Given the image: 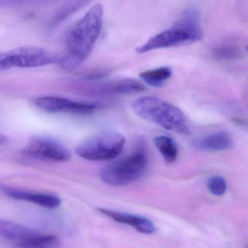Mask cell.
Wrapping results in <instances>:
<instances>
[{"mask_svg": "<svg viewBox=\"0 0 248 248\" xmlns=\"http://www.w3.org/2000/svg\"><path fill=\"white\" fill-rule=\"evenodd\" d=\"M99 211L103 215L112 218L116 222L129 225L130 227H132L137 232L142 234H151L157 231V228L154 223L145 217L132 215V214L120 212V211H113L107 208H99Z\"/></svg>", "mask_w": 248, "mask_h": 248, "instance_id": "cell-11", "label": "cell"}, {"mask_svg": "<svg viewBox=\"0 0 248 248\" xmlns=\"http://www.w3.org/2000/svg\"><path fill=\"white\" fill-rule=\"evenodd\" d=\"M213 56L218 61H234L241 57V52L237 46L223 45L214 48Z\"/></svg>", "mask_w": 248, "mask_h": 248, "instance_id": "cell-16", "label": "cell"}, {"mask_svg": "<svg viewBox=\"0 0 248 248\" xmlns=\"http://www.w3.org/2000/svg\"><path fill=\"white\" fill-rule=\"evenodd\" d=\"M246 49L248 51V46H246Z\"/></svg>", "mask_w": 248, "mask_h": 248, "instance_id": "cell-19", "label": "cell"}, {"mask_svg": "<svg viewBox=\"0 0 248 248\" xmlns=\"http://www.w3.org/2000/svg\"><path fill=\"white\" fill-rule=\"evenodd\" d=\"M34 105L42 111L49 113H74L88 114L97 108L91 103L74 101L55 96H45L35 99Z\"/></svg>", "mask_w": 248, "mask_h": 248, "instance_id": "cell-9", "label": "cell"}, {"mask_svg": "<svg viewBox=\"0 0 248 248\" xmlns=\"http://www.w3.org/2000/svg\"><path fill=\"white\" fill-rule=\"evenodd\" d=\"M110 90L115 94H132L142 93L145 90V87L138 80L125 78L112 84Z\"/></svg>", "mask_w": 248, "mask_h": 248, "instance_id": "cell-15", "label": "cell"}, {"mask_svg": "<svg viewBox=\"0 0 248 248\" xmlns=\"http://www.w3.org/2000/svg\"><path fill=\"white\" fill-rule=\"evenodd\" d=\"M78 1H82L83 3L88 2V1H91V0H78Z\"/></svg>", "mask_w": 248, "mask_h": 248, "instance_id": "cell-18", "label": "cell"}, {"mask_svg": "<svg viewBox=\"0 0 248 248\" xmlns=\"http://www.w3.org/2000/svg\"><path fill=\"white\" fill-rule=\"evenodd\" d=\"M1 190L9 198L16 201H26L44 208L55 209L61 205V199L52 194L31 192L9 186H1Z\"/></svg>", "mask_w": 248, "mask_h": 248, "instance_id": "cell-10", "label": "cell"}, {"mask_svg": "<svg viewBox=\"0 0 248 248\" xmlns=\"http://www.w3.org/2000/svg\"><path fill=\"white\" fill-rule=\"evenodd\" d=\"M154 143L167 163H172L176 161L178 157L177 145L171 137L158 136L154 138Z\"/></svg>", "mask_w": 248, "mask_h": 248, "instance_id": "cell-14", "label": "cell"}, {"mask_svg": "<svg viewBox=\"0 0 248 248\" xmlns=\"http://www.w3.org/2000/svg\"><path fill=\"white\" fill-rule=\"evenodd\" d=\"M132 108L137 116L165 129L189 134L183 112L179 108L158 97H140L132 103Z\"/></svg>", "mask_w": 248, "mask_h": 248, "instance_id": "cell-3", "label": "cell"}, {"mask_svg": "<svg viewBox=\"0 0 248 248\" xmlns=\"http://www.w3.org/2000/svg\"><path fill=\"white\" fill-rule=\"evenodd\" d=\"M0 234L17 248H55L57 246L55 236L7 220L0 221Z\"/></svg>", "mask_w": 248, "mask_h": 248, "instance_id": "cell-7", "label": "cell"}, {"mask_svg": "<svg viewBox=\"0 0 248 248\" xmlns=\"http://www.w3.org/2000/svg\"><path fill=\"white\" fill-rule=\"evenodd\" d=\"M172 71L169 67H161L148 70L139 74L141 79L151 87L160 88L171 77Z\"/></svg>", "mask_w": 248, "mask_h": 248, "instance_id": "cell-13", "label": "cell"}, {"mask_svg": "<svg viewBox=\"0 0 248 248\" xmlns=\"http://www.w3.org/2000/svg\"><path fill=\"white\" fill-rule=\"evenodd\" d=\"M227 182L222 176H215L208 182V188L210 192L215 196H222L227 191Z\"/></svg>", "mask_w": 248, "mask_h": 248, "instance_id": "cell-17", "label": "cell"}, {"mask_svg": "<svg viewBox=\"0 0 248 248\" xmlns=\"http://www.w3.org/2000/svg\"><path fill=\"white\" fill-rule=\"evenodd\" d=\"M148 164L147 150L141 145L128 155L105 166L100 172V179L111 186H126L141 179Z\"/></svg>", "mask_w": 248, "mask_h": 248, "instance_id": "cell-4", "label": "cell"}, {"mask_svg": "<svg viewBox=\"0 0 248 248\" xmlns=\"http://www.w3.org/2000/svg\"><path fill=\"white\" fill-rule=\"evenodd\" d=\"M195 145L202 150L221 151L231 148L234 144L228 133L218 132L197 140Z\"/></svg>", "mask_w": 248, "mask_h": 248, "instance_id": "cell-12", "label": "cell"}, {"mask_svg": "<svg viewBox=\"0 0 248 248\" xmlns=\"http://www.w3.org/2000/svg\"><path fill=\"white\" fill-rule=\"evenodd\" d=\"M22 153L26 157L50 162H65L71 159V151L54 139L34 137L23 147Z\"/></svg>", "mask_w": 248, "mask_h": 248, "instance_id": "cell-8", "label": "cell"}, {"mask_svg": "<svg viewBox=\"0 0 248 248\" xmlns=\"http://www.w3.org/2000/svg\"><path fill=\"white\" fill-rule=\"evenodd\" d=\"M62 58L42 48L23 46L0 55L1 71L10 68H29L61 63Z\"/></svg>", "mask_w": 248, "mask_h": 248, "instance_id": "cell-6", "label": "cell"}, {"mask_svg": "<svg viewBox=\"0 0 248 248\" xmlns=\"http://www.w3.org/2000/svg\"><path fill=\"white\" fill-rule=\"evenodd\" d=\"M125 145L123 135L108 131L87 139L79 144L75 152L79 157L91 161H104L116 158Z\"/></svg>", "mask_w": 248, "mask_h": 248, "instance_id": "cell-5", "label": "cell"}, {"mask_svg": "<svg viewBox=\"0 0 248 248\" xmlns=\"http://www.w3.org/2000/svg\"><path fill=\"white\" fill-rule=\"evenodd\" d=\"M200 12L196 6L185 9L173 26L151 37L144 45L137 48L138 54L147 53L155 49L184 46L203 39Z\"/></svg>", "mask_w": 248, "mask_h": 248, "instance_id": "cell-2", "label": "cell"}, {"mask_svg": "<svg viewBox=\"0 0 248 248\" xmlns=\"http://www.w3.org/2000/svg\"><path fill=\"white\" fill-rule=\"evenodd\" d=\"M103 20V7L96 4L71 28L67 34L66 55L61 64L75 68L88 58L100 36Z\"/></svg>", "mask_w": 248, "mask_h": 248, "instance_id": "cell-1", "label": "cell"}]
</instances>
